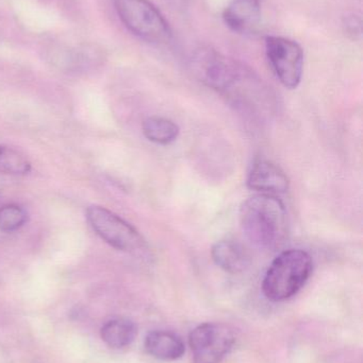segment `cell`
Wrapping results in <instances>:
<instances>
[{"mask_svg": "<svg viewBox=\"0 0 363 363\" xmlns=\"http://www.w3.org/2000/svg\"><path fill=\"white\" fill-rule=\"evenodd\" d=\"M190 64L202 82L232 99L247 101L268 94L266 85L253 70L215 49H198Z\"/></svg>", "mask_w": 363, "mask_h": 363, "instance_id": "1", "label": "cell"}, {"mask_svg": "<svg viewBox=\"0 0 363 363\" xmlns=\"http://www.w3.org/2000/svg\"><path fill=\"white\" fill-rule=\"evenodd\" d=\"M240 223L246 238L261 249H275L287 230V211L276 196L257 194L243 202Z\"/></svg>", "mask_w": 363, "mask_h": 363, "instance_id": "2", "label": "cell"}, {"mask_svg": "<svg viewBox=\"0 0 363 363\" xmlns=\"http://www.w3.org/2000/svg\"><path fill=\"white\" fill-rule=\"evenodd\" d=\"M313 270V260L308 252L300 249L281 252L264 275L262 291L269 300L283 302L304 287Z\"/></svg>", "mask_w": 363, "mask_h": 363, "instance_id": "3", "label": "cell"}, {"mask_svg": "<svg viewBox=\"0 0 363 363\" xmlns=\"http://www.w3.org/2000/svg\"><path fill=\"white\" fill-rule=\"evenodd\" d=\"M114 8L124 26L141 40L156 45L172 40L170 23L149 0H114Z\"/></svg>", "mask_w": 363, "mask_h": 363, "instance_id": "4", "label": "cell"}, {"mask_svg": "<svg viewBox=\"0 0 363 363\" xmlns=\"http://www.w3.org/2000/svg\"><path fill=\"white\" fill-rule=\"evenodd\" d=\"M87 220L92 230L114 249L134 253L144 249V238L134 226L104 207H87Z\"/></svg>", "mask_w": 363, "mask_h": 363, "instance_id": "5", "label": "cell"}, {"mask_svg": "<svg viewBox=\"0 0 363 363\" xmlns=\"http://www.w3.org/2000/svg\"><path fill=\"white\" fill-rule=\"evenodd\" d=\"M266 53L273 72L286 89L300 85L304 72V51L290 38L269 35L266 38Z\"/></svg>", "mask_w": 363, "mask_h": 363, "instance_id": "6", "label": "cell"}, {"mask_svg": "<svg viewBox=\"0 0 363 363\" xmlns=\"http://www.w3.org/2000/svg\"><path fill=\"white\" fill-rule=\"evenodd\" d=\"M234 332L222 323H204L192 330L189 343L194 363H221L234 347Z\"/></svg>", "mask_w": 363, "mask_h": 363, "instance_id": "7", "label": "cell"}, {"mask_svg": "<svg viewBox=\"0 0 363 363\" xmlns=\"http://www.w3.org/2000/svg\"><path fill=\"white\" fill-rule=\"evenodd\" d=\"M246 184L249 189L270 196L286 194L290 187V181L285 172L266 159L255 160L247 176Z\"/></svg>", "mask_w": 363, "mask_h": 363, "instance_id": "8", "label": "cell"}, {"mask_svg": "<svg viewBox=\"0 0 363 363\" xmlns=\"http://www.w3.org/2000/svg\"><path fill=\"white\" fill-rule=\"evenodd\" d=\"M262 0H232L223 12V21L232 31L253 33L260 25Z\"/></svg>", "mask_w": 363, "mask_h": 363, "instance_id": "9", "label": "cell"}, {"mask_svg": "<svg viewBox=\"0 0 363 363\" xmlns=\"http://www.w3.org/2000/svg\"><path fill=\"white\" fill-rule=\"evenodd\" d=\"M145 350L156 359L174 362L183 357L185 347L183 339L172 332L155 330L145 338Z\"/></svg>", "mask_w": 363, "mask_h": 363, "instance_id": "10", "label": "cell"}, {"mask_svg": "<svg viewBox=\"0 0 363 363\" xmlns=\"http://www.w3.org/2000/svg\"><path fill=\"white\" fill-rule=\"evenodd\" d=\"M213 262L228 273L242 272L249 264V257L239 243L232 240H220L211 250Z\"/></svg>", "mask_w": 363, "mask_h": 363, "instance_id": "11", "label": "cell"}, {"mask_svg": "<svg viewBox=\"0 0 363 363\" xmlns=\"http://www.w3.org/2000/svg\"><path fill=\"white\" fill-rule=\"evenodd\" d=\"M138 328L134 322L124 318L111 320L100 330L102 341L112 349H123L134 342Z\"/></svg>", "mask_w": 363, "mask_h": 363, "instance_id": "12", "label": "cell"}, {"mask_svg": "<svg viewBox=\"0 0 363 363\" xmlns=\"http://www.w3.org/2000/svg\"><path fill=\"white\" fill-rule=\"evenodd\" d=\"M143 134L149 142L168 146L178 138L180 130L178 125L168 118L153 116L145 119L142 125Z\"/></svg>", "mask_w": 363, "mask_h": 363, "instance_id": "13", "label": "cell"}, {"mask_svg": "<svg viewBox=\"0 0 363 363\" xmlns=\"http://www.w3.org/2000/svg\"><path fill=\"white\" fill-rule=\"evenodd\" d=\"M30 172L31 163L23 153L0 145V174L21 177L26 176Z\"/></svg>", "mask_w": 363, "mask_h": 363, "instance_id": "14", "label": "cell"}, {"mask_svg": "<svg viewBox=\"0 0 363 363\" xmlns=\"http://www.w3.org/2000/svg\"><path fill=\"white\" fill-rule=\"evenodd\" d=\"M28 215L23 207L6 204L0 207V230L12 233L19 230L27 222Z\"/></svg>", "mask_w": 363, "mask_h": 363, "instance_id": "15", "label": "cell"}]
</instances>
